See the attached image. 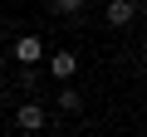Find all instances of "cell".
<instances>
[{"label":"cell","mask_w":147,"mask_h":137,"mask_svg":"<svg viewBox=\"0 0 147 137\" xmlns=\"http://www.w3.org/2000/svg\"><path fill=\"white\" fill-rule=\"evenodd\" d=\"M49 74H54L59 83H69L74 74H79V54H74V49H54V54H49Z\"/></svg>","instance_id":"obj_1"},{"label":"cell","mask_w":147,"mask_h":137,"mask_svg":"<svg viewBox=\"0 0 147 137\" xmlns=\"http://www.w3.org/2000/svg\"><path fill=\"white\" fill-rule=\"evenodd\" d=\"M15 122H20L25 132H39V127L49 122V113H44L39 103H20V108H15Z\"/></svg>","instance_id":"obj_2"},{"label":"cell","mask_w":147,"mask_h":137,"mask_svg":"<svg viewBox=\"0 0 147 137\" xmlns=\"http://www.w3.org/2000/svg\"><path fill=\"white\" fill-rule=\"evenodd\" d=\"M132 15H137V0H108V10H103V20L108 25H132Z\"/></svg>","instance_id":"obj_3"},{"label":"cell","mask_w":147,"mask_h":137,"mask_svg":"<svg viewBox=\"0 0 147 137\" xmlns=\"http://www.w3.org/2000/svg\"><path fill=\"white\" fill-rule=\"evenodd\" d=\"M15 59H20V64H39V59H44L39 34H20V39H15Z\"/></svg>","instance_id":"obj_4"},{"label":"cell","mask_w":147,"mask_h":137,"mask_svg":"<svg viewBox=\"0 0 147 137\" xmlns=\"http://www.w3.org/2000/svg\"><path fill=\"white\" fill-rule=\"evenodd\" d=\"M84 5H88V0H49V10H54V15H79Z\"/></svg>","instance_id":"obj_5"},{"label":"cell","mask_w":147,"mask_h":137,"mask_svg":"<svg viewBox=\"0 0 147 137\" xmlns=\"http://www.w3.org/2000/svg\"><path fill=\"white\" fill-rule=\"evenodd\" d=\"M54 103H59V108H64V113H79V103H84V98H79V93H74V88H64V93H59V98H54Z\"/></svg>","instance_id":"obj_6"},{"label":"cell","mask_w":147,"mask_h":137,"mask_svg":"<svg viewBox=\"0 0 147 137\" xmlns=\"http://www.w3.org/2000/svg\"><path fill=\"white\" fill-rule=\"evenodd\" d=\"M0 74H5V54H0Z\"/></svg>","instance_id":"obj_7"}]
</instances>
